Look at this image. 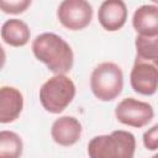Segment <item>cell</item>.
Listing matches in <instances>:
<instances>
[{"label": "cell", "mask_w": 158, "mask_h": 158, "mask_svg": "<svg viewBox=\"0 0 158 158\" xmlns=\"http://www.w3.org/2000/svg\"><path fill=\"white\" fill-rule=\"evenodd\" d=\"M32 52L56 75L65 74L73 68L74 54L70 46L53 32H43L36 36L32 42Z\"/></svg>", "instance_id": "obj_1"}, {"label": "cell", "mask_w": 158, "mask_h": 158, "mask_svg": "<svg viewBox=\"0 0 158 158\" xmlns=\"http://www.w3.org/2000/svg\"><path fill=\"white\" fill-rule=\"evenodd\" d=\"M135 151V136L123 130L95 136L88 143L89 158H133Z\"/></svg>", "instance_id": "obj_2"}, {"label": "cell", "mask_w": 158, "mask_h": 158, "mask_svg": "<svg viewBox=\"0 0 158 158\" xmlns=\"http://www.w3.org/2000/svg\"><path fill=\"white\" fill-rule=\"evenodd\" d=\"M75 96V85L65 74L49 78L40 89V101L43 109L51 114H60Z\"/></svg>", "instance_id": "obj_3"}, {"label": "cell", "mask_w": 158, "mask_h": 158, "mask_svg": "<svg viewBox=\"0 0 158 158\" xmlns=\"http://www.w3.org/2000/svg\"><path fill=\"white\" fill-rule=\"evenodd\" d=\"M123 88V73L112 62H102L96 65L90 77V89L101 101H112Z\"/></svg>", "instance_id": "obj_4"}, {"label": "cell", "mask_w": 158, "mask_h": 158, "mask_svg": "<svg viewBox=\"0 0 158 158\" xmlns=\"http://www.w3.org/2000/svg\"><path fill=\"white\" fill-rule=\"evenodd\" d=\"M57 16L65 28L79 31L91 22L93 6L85 0H64L58 6Z\"/></svg>", "instance_id": "obj_5"}, {"label": "cell", "mask_w": 158, "mask_h": 158, "mask_svg": "<svg viewBox=\"0 0 158 158\" xmlns=\"http://www.w3.org/2000/svg\"><path fill=\"white\" fill-rule=\"evenodd\" d=\"M115 115L118 122L126 126L141 128L152 121L154 111L152 105L148 102L137 100L135 98H126L117 104Z\"/></svg>", "instance_id": "obj_6"}, {"label": "cell", "mask_w": 158, "mask_h": 158, "mask_svg": "<svg viewBox=\"0 0 158 158\" xmlns=\"http://www.w3.org/2000/svg\"><path fill=\"white\" fill-rule=\"evenodd\" d=\"M130 83L136 93L146 96L153 95L158 90V68L137 57L130 74Z\"/></svg>", "instance_id": "obj_7"}, {"label": "cell", "mask_w": 158, "mask_h": 158, "mask_svg": "<svg viewBox=\"0 0 158 158\" xmlns=\"http://www.w3.org/2000/svg\"><path fill=\"white\" fill-rule=\"evenodd\" d=\"M98 20L102 28L110 32L118 31L127 20V7L122 0H106L98 11Z\"/></svg>", "instance_id": "obj_8"}, {"label": "cell", "mask_w": 158, "mask_h": 158, "mask_svg": "<svg viewBox=\"0 0 158 158\" xmlns=\"http://www.w3.org/2000/svg\"><path fill=\"white\" fill-rule=\"evenodd\" d=\"M81 123L73 116H62L57 118L51 128L53 141L63 147L75 144L81 137Z\"/></svg>", "instance_id": "obj_9"}, {"label": "cell", "mask_w": 158, "mask_h": 158, "mask_svg": "<svg viewBox=\"0 0 158 158\" xmlns=\"http://www.w3.org/2000/svg\"><path fill=\"white\" fill-rule=\"evenodd\" d=\"M132 26L138 36L157 37L158 36V6L146 4L136 9L132 16Z\"/></svg>", "instance_id": "obj_10"}, {"label": "cell", "mask_w": 158, "mask_h": 158, "mask_svg": "<svg viewBox=\"0 0 158 158\" xmlns=\"http://www.w3.org/2000/svg\"><path fill=\"white\" fill-rule=\"evenodd\" d=\"M23 109V96L14 86L0 89V122L9 123L15 121Z\"/></svg>", "instance_id": "obj_11"}, {"label": "cell", "mask_w": 158, "mask_h": 158, "mask_svg": "<svg viewBox=\"0 0 158 158\" xmlns=\"http://www.w3.org/2000/svg\"><path fill=\"white\" fill-rule=\"evenodd\" d=\"M31 37L30 28L26 22L19 19H10L1 26V38L12 47H22L28 43Z\"/></svg>", "instance_id": "obj_12"}, {"label": "cell", "mask_w": 158, "mask_h": 158, "mask_svg": "<svg viewBox=\"0 0 158 158\" xmlns=\"http://www.w3.org/2000/svg\"><path fill=\"white\" fill-rule=\"evenodd\" d=\"M23 144L21 137L12 131L0 132V158H20Z\"/></svg>", "instance_id": "obj_13"}, {"label": "cell", "mask_w": 158, "mask_h": 158, "mask_svg": "<svg viewBox=\"0 0 158 158\" xmlns=\"http://www.w3.org/2000/svg\"><path fill=\"white\" fill-rule=\"evenodd\" d=\"M135 44L137 57L143 60L151 62L158 68V36L152 38L137 36Z\"/></svg>", "instance_id": "obj_14"}, {"label": "cell", "mask_w": 158, "mask_h": 158, "mask_svg": "<svg viewBox=\"0 0 158 158\" xmlns=\"http://www.w3.org/2000/svg\"><path fill=\"white\" fill-rule=\"evenodd\" d=\"M31 5V0H16V1H0V7L6 14H21Z\"/></svg>", "instance_id": "obj_15"}, {"label": "cell", "mask_w": 158, "mask_h": 158, "mask_svg": "<svg viewBox=\"0 0 158 158\" xmlns=\"http://www.w3.org/2000/svg\"><path fill=\"white\" fill-rule=\"evenodd\" d=\"M143 144L149 151L158 149V123H156L143 133Z\"/></svg>", "instance_id": "obj_16"}, {"label": "cell", "mask_w": 158, "mask_h": 158, "mask_svg": "<svg viewBox=\"0 0 158 158\" xmlns=\"http://www.w3.org/2000/svg\"><path fill=\"white\" fill-rule=\"evenodd\" d=\"M152 158H158V153H157V154H154V156H153Z\"/></svg>", "instance_id": "obj_17"}]
</instances>
